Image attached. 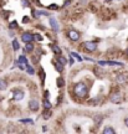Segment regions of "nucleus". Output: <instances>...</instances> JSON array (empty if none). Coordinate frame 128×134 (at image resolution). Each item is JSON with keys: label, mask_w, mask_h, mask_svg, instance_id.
Wrapping results in <instances>:
<instances>
[{"label": "nucleus", "mask_w": 128, "mask_h": 134, "mask_svg": "<svg viewBox=\"0 0 128 134\" xmlns=\"http://www.w3.org/2000/svg\"><path fill=\"white\" fill-rule=\"evenodd\" d=\"M73 91H75V94H76L78 98H85L87 96V92H88V88L83 82H77L75 87H73Z\"/></svg>", "instance_id": "obj_1"}, {"label": "nucleus", "mask_w": 128, "mask_h": 134, "mask_svg": "<svg viewBox=\"0 0 128 134\" xmlns=\"http://www.w3.org/2000/svg\"><path fill=\"white\" fill-rule=\"evenodd\" d=\"M49 96H50V93H49V91H45V98H49Z\"/></svg>", "instance_id": "obj_28"}, {"label": "nucleus", "mask_w": 128, "mask_h": 134, "mask_svg": "<svg viewBox=\"0 0 128 134\" xmlns=\"http://www.w3.org/2000/svg\"><path fill=\"white\" fill-rule=\"evenodd\" d=\"M16 27H18V23H16V21L10 23V29H16Z\"/></svg>", "instance_id": "obj_25"}, {"label": "nucleus", "mask_w": 128, "mask_h": 134, "mask_svg": "<svg viewBox=\"0 0 128 134\" xmlns=\"http://www.w3.org/2000/svg\"><path fill=\"white\" fill-rule=\"evenodd\" d=\"M29 108H30V110L31 112H38L39 110V102L36 99H31L30 102H29Z\"/></svg>", "instance_id": "obj_5"}, {"label": "nucleus", "mask_w": 128, "mask_h": 134, "mask_svg": "<svg viewBox=\"0 0 128 134\" xmlns=\"http://www.w3.org/2000/svg\"><path fill=\"white\" fill-rule=\"evenodd\" d=\"M81 47L83 48L86 52H93L97 50V43L93 42V41H85L81 45Z\"/></svg>", "instance_id": "obj_2"}, {"label": "nucleus", "mask_w": 128, "mask_h": 134, "mask_svg": "<svg viewBox=\"0 0 128 134\" xmlns=\"http://www.w3.org/2000/svg\"><path fill=\"white\" fill-rule=\"evenodd\" d=\"M57 87H58V88L65 87V80H63L62 77H57Z\"/></svg>", "instance_id": "obj_14"}, {"label": "nucleus", "mask_w": 128, "mask_h": 134, "mask_svg": "<svg viewBox=\"0 0 128 134\" xmlns=\"http://www.w3.org/2000/svg\"><path fill=\"white\" fill-rule=\"evenodd\" d=\"M106 66H119V67H123V63H122V62H114V61H106Z\"/></svg>", "instance_id": "obj_12"}, {"label": "nucleus", "mask_w": 128, "mask_h": 134, "mask_svg": "<svg viewBox=\"0 0 128 134\" xmlns=\"http://www.w3.org/2000/svg\"><path fill=\"white\" fill-rule=\"evenodd\" d=\"M52 50H54V52L57 53V55H61V48L58 47V46H55V47H52Z\"/></svg>", "instance_id": "obj_23"}, {"label": "nucleus", "mask_w": 128, "mask_h": 134, "mask_svg": "<svg viewBox=\"0 0 128 134\" xmlns=\"http://www.w3.org/2000/svg\"><path fill=\"white\" fill-rule=\"evenodd\" d=\"M67 37L70 38L71 41H78V40H80V32L76 31V30L71 29L67 31Z\"/></svg>", "instance_id": "obj_3"}, {"label": "nucleus", "mask_w": 128, "mask_h": 134, "mask_svg": "<svg viewBox=\"0 0 128 134\" xmlns=\"http://www.w3.org/2000/svg\"><path fill=\"white\" fill-rule=\"evenodd\" d=\"M34 47H35V46L33 45V42H26V45H25V51H26V52H33Z\"/></svg>", "instance_id": "obj_11"}, {"label": "nucleus", "mask_w": 128, "mask_h": 134, "mask_svg": "<svg viewBox=\"0 0 128 134\" xmlns=\"http://www.w3.org/2000/svg\"><path fill=\"white\" fill-rule=\"evenodd\" d=\"M21 40H23V42H33L34 40V35L31 32H23L21 35Z\"/></svg>", "instance_id": "obj_4"}, {"label": "nucleus", "mask_w": 128, "mask_h": 134, "mask_svg": "<svg viewBox=\"0 0 128 134\" xmlns=\"http://www.w3.org/2000/svg\"><path fill=\"white\" fill-rule=\"evenodd\" d=\"M50 10H57L58 9V5H56V4H51V5H49L47 6Z\"/></svg>", "instance_id": "obj_24"}, {"label": "nucleus", "mask_w": 128, "mask_h": 134, "mask_svg": "<svg viewBox=\"0 0 128 134\" xmlns=\"http://www.w3.org/2000/svg\"><path fill=\"white\" fill-rule=\"evenodd\" d=\"M1 99H3V97H1V96H0V102H1Z\"/></svg>", "instance_id": "obj_31"}, {"label": "nucleus", "mask_w": 128, "mask_h": 134, "mask_svg": "<svg viewBox=\"0 0 128 134\" xmlns=\"http://www.w3.org/2000/svg\"><path fill=\"white\" fill-rule=\"evenodd\" d=\"M57 61L60 63H62V65H66L67 63V58H65L62 55H58V57H57Z\"/></svg>", "instance_id": "obj_17"}, {"label": "nucleus", "mask_w": 128, "mask_h": 134, "mask_svg": "<svg viewBox=\"0 0 128 134\" xmlns=\"http://www.w3.org/2000/svg\"><path fill=\"white\" fill-rule=\"evenodd\" d=\"M21 6L23 8H29L30 6V1L29 0H21Z\"/></svg>", "instance_id": "obj_20"}, {"label": "nucleus", "mask_w": 128, "mask_h": 134, "mask_svg": "<svg viewBox=\"0 0 128 134\" xmlns=\"http://www.w3.org/2000/svg\"><path fill=\"white\" fill-rule=\"evenodd\" d=\"M8 88V82L4 78H0V91H5Z\"/></svg>", "instance_id": "obj_10"}, {"label": "nucleus", "mask_w": 128, "mask_h": 134, "mask_svg": "<svg viewBox=\"0 0 128 134\" xmlns=\"http://www.w3.org/2000/svg\"><path fill=\"white\" fill-rule=\"evenodd\" d=\"M29 20H30V19H29L28 16H24V20H23V21H24V23H28Z\"/></svg>", "instance_id": "obj_29"}, {"label": "nucleus", "mask_w": 128, "mask_h": 134, "mask_svg": "<svg viewBox=\"0 0 128 134\" xmlns=\"http://www.w3.org/2000/svg\"><path fill=\"white\" fill-rule=\"evenodd\" d=\"M71 56H73V57L76 58L77 61H82V57H81L78 53H76V52H71Z\"/></svg>", "instance_id": "obj_21"}, {"label": "nucleus", "mask_w": 128, "mask_h": 134, "mask_svg": "<svg viewBox=\"0 0 128 134\" xmlns=\"http://www.w3.org/2000/svg\"><path fill=\"white\" fill-rule=\"evenodd\" d=\"M26 71H28L29 75H34L35 73V71H34V68L31 66H26Z\"/></svg>", "instance_id": "obj_22"}, {"label": "nucleus", "mask_w": 128, "mask_h": 134, "mask_svg": "<svg viewBox=\"0 0 128 134\" xmlns=\"http://www.w3.org/2000/svg\"><path fill=\"white\" fill-rule=\"evenodd\" d=\"M18 62H19V63H24V65H26V66H28V58L25 57V56H20Z\"/></svg>", "instance_id": "obj_19"}, {"label": "nucleus", "mask_w": 128, "mask_h": 134, "mask_svg": "<svg viewBox=\"0 0 128 134\" xmlns=\"http://www.w3.org/2000/svg\"><path fill=\"white\" fill-rule=\"evenodd\" d=\"M124 124H126V127L128 128V117L126 118V119H124Z\"/></svg>", "instance_id": "obj_30"}, {"label": "nucleus", "mask_w": 128, "mask_h": 134, "mask_svg": "<svg viewBox=\"0 0 128 134\" xmlns=\"http://www.w3.org/2000/svg\"><path fill=\"white\" fill-rule=\"evenodd\" d=\"M24 96H25V93L23 91H20V90L14 91V99L15 100H21L24 98Z\"/></svg>", "instance_id": "obj_8"}, {"label": "nucleus", "mask_w": 128, "mask_h": 134, "mask_svg": "<svg viewBox=\"0 0 128 134\" xmlns=\"http://www.w3.org/2000/svg\"><path fill=\"white\" fill-rule=\"evenodd\" d=\"M121 99H122V98H121V94H119V93H113L112 96L109 97V100H111L112 103H119Z\"/></svg>", "instance_id": "obj_9"}, {"label": "nucleus", "mask_w": 128, "mask_h": 134, "mask_svg": "<svg viewBox=\"0 0 128 134\" xmlns=\"http://www.w3.org/2000/svg\"><path fill=\"white\" fill-rule=\"evenodd\" d=\"M114 133H116V130H114L112 127H104L103 134H114Z\"/></svg>", "instance_id": "obj_13"}, {"label": "nucleus", "mask_w": 128, "mask_h": 134, "mask_svg": "<svg viewBox=\"0 0 128 134\" xmlns=\"http://www.w3.org/2000/svg\"><path fill=\"white\" fill-rule=\"evenodd\" d=\"M34 38H36V40H39V41H42V37H41V35H39V34L34 35Z\"/></svg>", "instance_id": "obj_26"}, {"label": "nucleus", "mask_w": 128, "mask_h": 134, "mask_svg": "<svg viewBox=\"0 0 128 134\" xmlns=\"http://www.w3.org/2000/svg\"><path fill=\"white\" fill-rule=\"evenodd\" d=\"M63 66H65V65H62V63H60L58 61H57V62L55 63V67H56V71H58L60 73H61V72H63V70H65V68H63Z\"/></svg>", "instance_id": "obj_15"}, {"label": "nucleus", "mask_w": 128, "mask_h": 134, "mask_svg": "<svg viewBox=\"0 0 128 134\" xmlns=\"http://www.w3.org/2000/svg\"><path fill=\"white\" fill-rule=\"evenodd\" d=\"M128 80V73L127 72H124V73H119L117 75V82L119 83H123V82H127Z\"/></svg>", "instance_id": "obj_7"}, {"label": "nucleus", "mask_w": 128, "mask_h": 134, "mask_svg": "<svg viewBox=\"0 0 128 134\" xmlns=\"http://www.w3.org/2000/svg\"><path fill=\"white\" fill-rule=\"evenodd\" d=\"M20 122H21V123H30V124L33 123V120H31V119H29V118H28V119H21Z\"/></svg>", "instance_id": "obj_27"}, {"label": "nucleus", "mask_w": 128, "mask_h": 134, "mask_svg": "<svg viewBox=\"0 0 128 134\" xmlns=\"http://www.w3.org/2000/svg\"><path fill=\"white\" fill-rule=\"evenodd\" d=\"M51 103H50V100L47 99V98H45V99H44V108H45V109H51Z\"/></svg>", "instance_id": "obj_16"}, {"label": "nucleus", "mask_w": 128, "mask_h": 134, "mask_svg": "<svg viewBox=\"0 0 128 134\" xmlns=\"http://www.w3.org/2000/svg\"><path fill=\"white\" fill-rule=\"evenodd\" d=\"M49 23H50L51 29L54 30L55 32H57V31L60 30V27H58V23H57V20L55 19V18H50V19H49Z\"/></svg>", "instance_id": "obj_6"}, {"label": "nucleus", "mask_w": 128, "mask_h": 134, "mask_svg": "<svg viewBox=\"0 0 128 134\" xmlns=\"http://www.w3.org/2000/svg\"><path fill=\"white\" fill-rule=\"evenodd\" d=\"M127 56H128V47H127Z\"/></svg>", "instance_id": "obj_32"}, {"label": "nucleus", "mask_w": 128, "mask_h": 134, "mask_svg": "<svg viewBox=\"0 0 128 134\" xmlns=\"http://www.w3.org/2000/svg\"><path fill=\"white\" fill-rule=\"evenodd\" d=\"M13 48H14L15 51H18V50L20 48V43H19L18 40H13Z\"/></svg>", "instance_id": "obj_18"}]
</instances>
